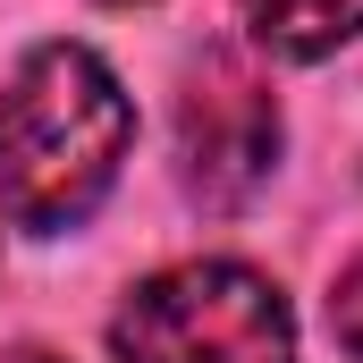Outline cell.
<instances>
[{"instance_id":"obj_4","label":"cell","mask_w":363,"mask_h":363,"mask_svg":"<svg viewBox=\"0 0 363 363\" xmlns=\"http://www.w3.org/2000/svg\"><path fill=\"white\" fill-rule=\"evenodd\" d=\"M237 17L271 60H330L363 34V0H237Z\"/></svg>"},{"instance_id":"obj_1","label":"cell","mask_w":363,"mask_h":363,"mask_svg":"<svg viewBox=\"0 0 363 363\" xmlns=\"http://www.w3.org/2000/svg\"><path fill=\"white\" fill-rule=\"evenodd\" d=\"M135 144V101L85 43H34L0 77V220L60 237L110 194Z\"/></svg>"},{"instance_id":"obj_2","label":"cell","mask_w":363,"mask_h":363,"mask_svg":"<svg viewBox=\"0 0 363 363\" xmlns=\"http://www.w3.org/2000/svg\"><path fill=\"white\" fill-rule=\"evenodd\" d=\"M118 363H296V313L245 262H178L110 313Z\"/></svg>"},{"instance_id":"obj_6","label":"cell","mask_w":363,"mask_h":363,"mask_svg":"<svg viewBox=\"0 0 363 363\" xmlns=\"http://www.w3.org/2000/svg\"><path fill=\"white\" fill-rule=\"evenodd\" d=\"M9 363H60V355H43V347H17V355H9Z\"/></svg>"},{"instance_id":"obj_5","label":"cell","mask_w":363,"mask_h":363,"mask_svg":"<svg viewBox=\"0 0 363 363\" xmlns=\"http://www.w3.org/2000/svg\"><path fill=\"white\" fill-rule=\"evenodd\" d=\"M330 338L363 363V254L338 271V287H330Z\"/></svg>"},{"instance_id":"obj_3","label":"cell","mask_w":363,"mask_h":363,"mask_svg":"<svg viewBox=\"0 0 363 363\" xmlns=\"http://www.w3.org/2000/svg\"><path fill=\"white\" fill-rule=\"evenodd\" d=\"M279 161V101L237 51H203L178 85V186L203 211H237Z\"/></svg>"}]
</instances>
